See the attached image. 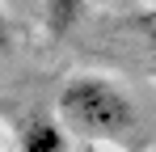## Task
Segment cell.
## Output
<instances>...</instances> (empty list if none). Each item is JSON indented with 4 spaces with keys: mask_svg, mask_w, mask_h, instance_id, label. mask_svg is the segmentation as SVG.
Masks as SVG:
<instances>
[{
    "mask_svg": "<svg viewBox=\"0 0 156 152\" xmlns=\"http://www.w3.org/2000/svg\"><path fill=\"white\" fill-rule=\"evenodd\" d=\"M135 25H139V34H144V42H148V51L156 55V9H152V13H144V17H139Z\"/></svg>",
    "mask_w": 156,
    "mask_h": 152,
    "instance_id": "4",
    "label": "cell"
},
{
    "mask_svg": "<svg viewBox=\"0 0 156 152\" xmlns=\"http://www.w3.org/2000/svg\"><path fill=\"white\" fill-rule=\"evenodd\" d=\"M144 4H148V9H156V0H144Z\"/></svg>",
    "mask_w": 156,
    "mask_h": 152,
    "instance_id": "7",
    "label": "cell"
},
{
    "mask_svg": "<svg viewBox=\"0 0 156 152\" xmlns=\"http://www.w3.org/2000/svg\"><path fill=\"white\" fill-rule=\"evenodd\" d=\"M84 9H89V0H42L47 30H51V34H68V30L84 17Z\"/></svg>",
    "mask_w": 156,
    "mask_h": 152,
    "instance_id": "3",
    "label": "cell"
},
{
    "mask_svg": "<svg viewBox=\"0 0 156 152\" xmlns=\"http://www.w3.org/2000/svg\"><path fill=\"white\" fill-rule=\"evenodd\" d=\"M97 152H122V148H97Z\"/></svg>",
    "mask_w": 156,
    "mask_h": 152,
    "instance_id": "6",
    "label": "cell"
},
{
    "mask_svg": "<svg viewBox=\"0 0 156 152\" xmlns=\"http://www.w3.org/2000/svg\"><path fill=\"white\" fill-rule=\"evenodd\" d=\"M9 47V13H4V0H0V51Z\"/></svg>",
    "mask_w": 156,
    "mask_h": 152,
    "instance_id": "5",
    "label": "cell"
},
{
    "mask_svg": "<svg viewBox=\"0 0 156 152\" xmlns=\"http://www.w3.org/2000/svg\"><path fill=\"white\" fill-rule=\"evenodd\" d=\"M17 152H68V127L59 114H34L17 131Z\"/></svg>",
    "mask_w": 156,
    "mask_h": 152,
    "instance_id": "2",
    "label": "cell"
},
{
    "mask_svg": "<svg viewBox=\"0 0 156 152\" xmlns=\"http://www.w3.org/2000/svg\"><path fill=\"white\" fill-rule=\"evenodd\" d=\"M0 148H4V144H0Z\"/></svg>",
    "mask_w": 156,
    "mask_h": 152,
    "instance_id": "8",
    "label": "cell"
},
{
    "mask_svg": "<svg viewBox=\"0 0 156 152\" xmlns=\"http://www.w3.org/2000/svg\"><path fill=\"white\" fill-rule=\"evenodd\" d=\"M55 114L68 131H76L93 144H114V148H144L148 127L139 118V106L131 101L122 85L97 72H76L59 85Z\"/></svg>",
    "mask_w": 156,
    "mask_h": 152,
    "instance_id": "1",
    "label": "cell"
}]
</instances>
